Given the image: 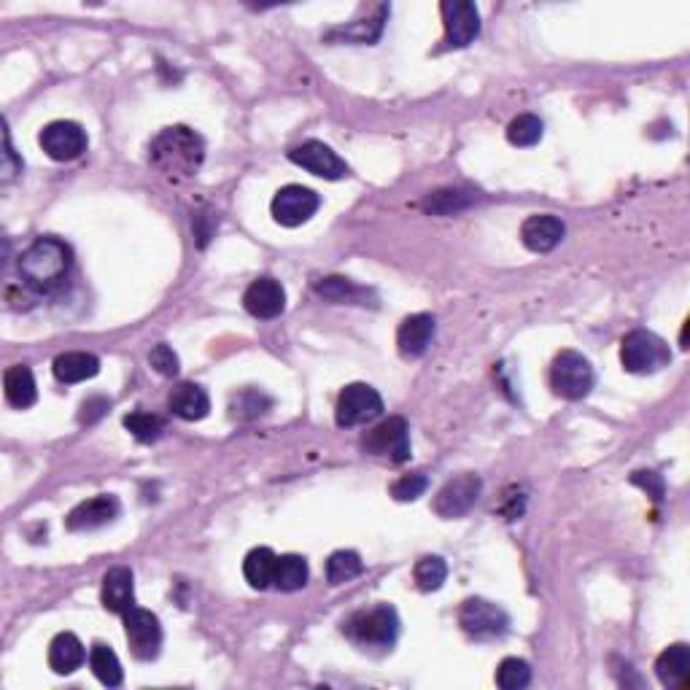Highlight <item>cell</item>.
Here are the masks:
<instances>
[{
    "instance_id": "obj_34",
    "label": "cell",
    "mask_w": 690,
    "mask_h": 690,
    "mask_svg": "<svg viewBox=\"0 0 690 690\" xmlns=\"http://www.w3.org/2000/svg\"><path fill=\"white\" fill-rule=\"evenodd\" d=\"M531 682V666L521 658H505L496 669V685L502 690H521Z\"/></svg>"
},
{
    "instance_id": "obj_38",
    "label": "cell",
    "mask_w": 690,
    "mask_h": 690,
    "mask_svg": "<svg viewBox=\"0 0 690 690\" xmlns=\"http://www.w3.org/2000/svg\"><path fill=\"white\" fill-rule=\"evenodd\" d=\"M426 486H429V480L421 475V472H416V475H405V478H399L394 486H391V496L397 499V502H413V499H418V496L424 494Z\"/></svg>"
},
{
    "instance_id": "obj_13",
    "label": "cell",
    "mask_w": 690,
    "mask_h": 690,
    "mask_svg": "<svg viewBox=\"0 0 690 690\" xmlns=\"http://www.w3.org/2000/svg\"><path fill=\"white\" fill-rule=\"evenodd\" d=\"M41 149L52 157L54 162H73L79 160L87 151V133L76 122H52L41 130Z\"/></svg>"
},
{
    "instance_id": "obj_26",
    "label": "cell",
    "mask_w": 690,
    "mask_h": 690,
    "mask_svg": "<svg viewBox=\"0 0 690 690\" xmlns=\"http://www.w3.org/2000/svg\"><path fill=\"white\" fill-rule=\"evenodd\" d=\"M275 564H278V556H275L270 548H254L243 561V575H246L248 585L257 588V591H265L273 585L275 577Z\"/></svg>"
},
{
    "instance_id": "obj_36",
    "label": "cell",
    "mask_w": 690,
    "mask_h": 690,
    "mask_svg": "<svg viewBox=\"0 0 690 690\" xmlns=\"http://www.w3.org/2000/svg\"><path fill=\"white\" fill-rule=\"evenodd\" d=\"M469 203H472V192L443 189V192H434L424 205L434 213H456V211H461V208H467Z\"/></svg>"
},
{
    "instance_id": "obj_12",
    "label": "cell",
    "mask_w": 690,
    "mask_h": 690,
    "mask_svg": "<svg viewBox=\"0 0 690 690\" xmlns=\"http://www.w3.org/2000/svg\"><path fill=\"white\" fill-rule=\"evenodd\" d=\"M443 25L445 38L443 44L448 49H464L480 36V11L469 0H445L443 6Z\"/></svg>"
},
{
    "instance_id": "obj_39",
    "label": "cell",
    "mask_w": 690,
    "mask_h": 690,
    "mask_svg": "<svg viewBox=\"0 0 690 690\" xmlns=\"http://www.w3.org/2000/svg\"><path fill=\"white\" fill-rule=\"evenodd\" d=\"M631 483L634 486H642L647 491V494L653 496L655 502L664 496V491H666V486H664V478L658 475V472H634L631 475Z\"/></svg>"
},
{
    "instance_id": "obj_8",
    "label": "cell",
    "mask_w": 690,
    "mask_h": 690,
    "mask_svg": "<svg viewBox=\"0 0 690 690\" xmlns=\"http://www.w3.org/2000/svg\"><path fill=\"white\" fill-rule=\"evenodd\" d=\"M321 208V197L308 189V186L289 184L284 189H278L270 203L273 219L281 227H300V224L310 222L316 211Z\"/></svg>"
},
{
    "instance_id": "obj_29",
    "label": "cell",
    "mask_w": 690,
    "mask_h": 690,
    "mask_svg": "<svg viewBox=\"0 0 690 690\" xmlns=\"http://www.w3.org/2000/svg\"><path fill=\"white\" fill-rule=\"evenodd\" d=\"M89 666H92L95 677H98L106 688H119V685H122V664H119V658H116V653L108 645H100L98 642V645L92 647V653H89Z\"/></svg>"
},
{
    "instance_id": "obj_11",
    "label": "cell",
    "mask_w": 690,
    "mask_h": 690,
    "mask_svg": "<svg viewBox=\"0 0 690 690\" xmlns=\"http://www.w3.org/2000/svg\"><path fill=\"white\" fill-rule=\"evenodd\" d=\"M480 491H483V483H480L478 475L475 472H461L437 491L434 513L440 518H461V515H467L475 507Z\"/></svg>"
},
{
    "instance_id": "obj_17",
    "label": "cell",
    "mask_w": 690,
    "mask_h": 690,
    "mask_svg": "<svg viewBox=\"0 0 690 690\" xmlns=\"http://www.w3.org/2000/svg\"><path fill=\"white\" fill-rule=\"evenodd\" d=\"M564 222L553 216V213H537L529 216L521 227L523 246L534 251V254H548L564 240Z\"/></svg>"
},
{
    "instance_id": "obj_7",
    "label": "cell",
    "mask_w": 690,
    "mask_h": 690,
    "mask_svg": "<svg viewBox=\"0 0 690 690\" xmlns=\"http://www.w3.org/2000/svg\"><path fill=\"white\" fill-rule=\"evenodd\" d=\"M362 448L372 456H386L394 464L410 459V429L402 416H391L362 437Z\"/></svg>"
},
{
    "instance_id": "obj_24",
    "label": "cell",
    "mask_w": 690,
    "mask_h": 690,
    "mask_svg": "<svg viewBox=\"0 0 690 690\" xmlns=\"http://www.w3.org/2000/svg\"><path fill=\"white\" fill-rule=\"evenodd\" d=\"M100 372V359L95 354L71 351L54 359V378L60 383H81L95 378Z\"/></svg>"
},
{
    "instance_id": "obj_21",
    "label": "cell",
    "mask_w": 690,
    "mask_h": 690,
    "mask_svg": "<svg viewBox=\"0 0 690 690\" xmlns=\"http://www.w3.org/2000/svg\"><path fill=\"white\" fill-rule=\"evenodd\" d=\"M170 410L184 421H203L211 413V397L197 383H181L170 394Z\"/></svg>"
},
{
    "instance_id": "obj_3",
    "label": "cell",
    "mask_w": 690,
    "mask_h": 690,
    "mask_svg": "<svg viewBox=\"0 0 690 690\" xmlns=\"http://www.w3.org/2000/svg\"><path fill=\"white\" fill-rule=\"evenodd\" d=\"M343 631L356 645L391 647L399 637L397 610L389 604H378L372 610H362L343 623Z\"/></svg>"
},
{
    "instance_id": "obj_2",
    "label": "cell",
    "mask_w": 690,
    "mask_h": 690,
    "mask_svg": "<svg viewBox=\"0 0 690 690\" xmlns=\"http://www.w3.org/2000/svg\"><path fill=\"white\" fill-rule=\"evenodd\" d=\"M71 270V248L57 238H38L19 257L22 284L33 292L49 294L60 289Z\"/></svg>"
},
{
    "instance_id": "obj_32",
    "label": "cell",
    "mask_w": 690,
    "mask_h": 690,
    "mask_svg": "<svg viewBox=\"0 0 690 690\" xmlns=\"http://www.w3.org/2000/svg\"><path fill=\"white\" fill-rule=\"evenodd\" d=\"M507 141L513 146H534L542 141V119L534 114H521L507 127Z\"/></svg>"
},
{
    "instance_id": "obj_30",
    "label": "cell",
    "mask_w": 690,
    "mask_h": 690,
    "mask_svg": "<svg viewBox=\"0 0 690 690\" xmlns=\"http://www.w3.org/2000/svg\"><path fill=\"white\" fill-rule=\"evenodd\" d=\"M362 572V558H359V553H354V550H337L327 561V580L332 585L351 583V580L362 575Z\"/></svg>"
},
{
    "instance_id": "obj_9",
    "label": "cell",
    "mask_w": 690,
    "mask_h": 690,
    "mask_svg": "<svg viewBox=\"0 0 690 690\" xmlns=\"http://www.w3.org/2000/svg\"><path fill=\"white\" fill-rule=\"evenodd\" d=\"M459 626L472 639H496L507 634L510 618L502 607L486 599H467L459 610Z\"/></svg>"
},
{
    "instance_id": "obj_10",
    "label": "cell",
    "mask_w": 690,
    "mask_h": 690,
    "mask_svg": "<svg viewBox=\"0 0 690 690\" xmlns=\"http://www.w3.org/2000/svg\"><path fill=\"white\" fill-rule=\"evenodd\" d=\"M122 618L124 634H127V642H130V650H133L135 658H141V661H154V658L160 655L162 647L160 618L151 610H143V607L127 610Z\"/></svg>"
},
{
    "instance_id": "obj_16",
    "label": "cell",
    "mask_w": 690,
    "mask_h": 690,
    "mask_svg": "<svg viewBox=\"0 0 690 690\" xmlns=\"http://www.w3.org/2000/svg\"><path fill=\"white\" fill-rule=\"evenodd\" d=\"M243 305L254 316V319H278L286 310V292L284 286L275 278H257L243 294Z\"/></svg>"
},
{
    "instance_id": "obj_31",
    "label": "cell",
    "mask_w": 690,
    "mask_h": 690,
    "mask_svg": "<svg viewBox=\"0 0 690 690\" xmlns=\"http://www.w3.org/2000/svg\"><path fill=\"white\" fill-rule=\"evenodd\" d=\"M124 429L133 434L138 443H157L165 432V421L154 413H130L124 418Z\"/></svg>"
},
{
    "instance_id": "obj_18",
    "label": "cell",
    "mask_w": 690,
    "mask_h": 690,
    "mask_svg": "<svg viewBox=\"0 0 690 690\" xmlns=\"http://www.w3.org/2000/svg\"><path fill=\"white\" fill-rule=\"evenodd\" d=\"M432 337H434V316H429V313L407 316L397 329L399 354L407 356V359H418V356H424L426 348L432 345Z\"/></svg>"
},
{
    "instance_id": "obj_6",
    "label": "cell",
    "mask_w": 690,
    "mask_h": 690,
    "mask_svg": "<svg viewBox=\"0 0 690 690\" xmlns=\"http://www.w3.org/2000/svg\"><path fill=\"white\" fill-rule=\"evenodd\" d=\"M383 413V399L367 383H351L340 391L335 405V421L343 429L370 424Z\"/></svg>"
},
{
    "instance_id": "obj_1",
    "label": "cell",
    "mask_w": 690,
    "mask_h": 690,
    "mask_svg": "<svg viewBox=\"0 0 690 690\" xmlns=\"http://www.w3.org/2000/svg\"><path fill=\"white\" fill-rule=\"evenodd\" d=\"M205 160L203 138L184 124L165 127L149 146V162L170 181H184L200 170Z\"/></svg>"
},
{
    "instance_id": "obj_15",
    "label": "cell",
    "mask_w": 690,
    "mask_h": 690,
    "mask_svg": "<svg viewBox=\"0 0 690 690\" xmlns=\"http://www.w3.org/2000/svg\"><path fill=\"white\" fill-rule=\"evenodd\" d=\"M119 510H122V505H119V499H116L114 494H98L92 496V499H87V502L73 507L71 513H68V518H65V526L71 531L100 529V526L116 521V518H119Z\"/></svg>"
},
{
    "instance_id": "obj_33",
    "label": "cell",
    "mask_w": 690,
    "mask_h": 690,
    "mask_svg": "<svg viewBox=\"0 0 690 690\" xmlns=\"http://www.w3.org/2000/svg\"><path fill=\"white\" fill-rule=\"evenodd\" d=\"M413 577H416V585L421 591H437V588H443L445 577H448V564L440 556H426L416 564Z\"/></svg>"
},
{
    "instance_id": "obj_40",
    "label": "cell",
    "mask_w": 690,
    "mask_h": 690,
    "mask_svg": "<svg viewBox=\"0 0 690 690\" xmlns=\"http://www.w3.org/2000/svg\"><path fill=\"white\" fill-rule=\"evenodd\" d=\"M3 138H6V146H3V165H0V173H3V184H9V181H14V178L22 173V160H17V154H14V149H11V138L9 133H3Z\"/></svg>"
},
{
    "instance_id": "obj_14",
    "label": "cell",
    "mask_w": 690,
    "mask_h": 690,
    "mask_svg": "<svg viewBox=\"0 0 690 690\" xmlns=\"http://www.w3.org/2000/svg\"><path fill=\"white\" fill-rule=\"evenodd\" d=\"M289 160H292L294 165L308 170V173H313V176L327 178V181H340V178H345L351 173V168L345 165V160H340L335 151L321 141L302 143V146L289 151Z\"/></svg>"
},
{
    "instance_id": "obj_23",
    "label": "cell",
    "mask_w": 690,
    "mask_h": 690,
    "mask_svg": "<svg viewBox=\"0 0 690 690\" xmlns=\"http://www.w3.org/2000/svg\"><path fill=\"white\" fill-rule=\"evenodd\" d=\"M3 391H6V402L17 410H27V407L36 405V378H33L30 367H25V364L9 367L3 375Z\"/></svg>"
},
{
    "instance_id": "obj_41",
    "label": "cell",
    "mask_w": 690,
    "mask_h": 690,
    "mask_svg": "<svg viewBox=\"0 0 690 690\" xmlns=\"http://www.w3.org/2000/svg\"><path fill=\"white\" fill-rule=\"evenodd\" d=\"M108 399H103V397H92V399H87L84 405H81V424H95L98 418H103L106 416V410H108Z\"/></svg>"
},
{
    "instance_id": "obj_19",
    "label": "cell",
    "mask_w": 690,
    "mask_h": 690,
    "mask_svg": "<svg viewBox=\"0 0 690 690\" xmlns=\"http://www.w3.org/2000/svg\"><path fill=\"white\" fill-rule=\"evenodd\" d=\"M103 607L114 615H124L135 607V583L133 572L127 567L108 569L103 577V591H100Z\"/></svg>"
},
{
    "instance_id": "obj_4",
    "label": "cell",
    "mask_w": 690,
    "mask_h": 690,
    "mask_svg": "<svg viewBox=\"0 0 690 690\" xmlns=\"http://www.w3.org/2000/svg\"><path fill=\"white\" fill-rule=\"evenodd\" d=\"M620 362L623 370L634 372V375H650V372L664 370L672 362V351L666 340L647 332V329H634L623 337L620 343Z\"/></svg>"
},
{
    "instance_id": "obj_20",
    "label": "cell",
    "mask_w": 690,
    "mask_h": 690,
    "mask_svg": "<svg viewBox=\"0 0 690 690\" xmlns=\"http://www.w3.org/2000/svg\"><path fill=\"white\" fill-rule=\"evenodd\" d=\"M655 674L664 688H688L690 682V647L677 642L666 647L655 661Z\"/></svg>"
},
{
    "instance_id": "obj_5",
    "label": "cell",
    "mask_w": 690,
    "mask_h": 690,
    "mask_svg": "<svg viewBox=\"0 0 690 690\" xmlns=\"http://www.w3.org/2000/svg\"><path fill=\"white\" fill-rule=\"evenodd\" d=\"M593 383H596V375H593L591 362L585 359L583 354L577 351H561V354L553 359V367H550V386L556 391L558 397L564 399H585L591 394Z\"/></svg>"
},
{
    "instance_id": "obj_27",
    "label": "cell",
    "mask_w": 690,
    "mask_h": 690,
    "mask_svg": "<svg viewBox=\"0 0 690 690\" xmlns=\"http://www.w3.org/2000/svg\"><path fill=\"white\" fill-rule=\"evenodd\" d=\"M308 583V561L297 553H289V556H278V564H275V577L273 585L278 591H300Z\"/></svg>"
},
{
    "instance_id": "obj_28",
    "label": "cell",
    "mask_w": 690,
    "mask_h": 690,
    "mask_svg": "<svg viewBox=\"0 0 690 690\" xmlns=\"http://www.w3.org/2000/svg\"><path fill=\"white\" fill-rule=\"evenodd\" d=\"M316 292L324 297V300L332 302H354V305H367V297H370V289L348 281V278H340V275H329V278H321L316 284Z\"/></svg>"
},
{
    "instance_id": "obj_37",
    "label": "cell",
    "mask_w": 690,
    "mask_h": 690,
    "mask_svg": "<svg viewBox=\"0 0 690 690\" xmlns=\"http://www.w3.org/2000/svg\"><path fill=\"white\" fill-rule=\"evenodd\" d=\"M149 364L154 367V370L160 372V375H165V378H173V375H178V367H181V362H178V354L170 348L168 343H160L154 345L149 351Z\"/></svg>"
},
{
    "instance_id": "obj_22",
    "label": "cell",
    "mask_w": 690,
    "mask_h": 690,
    "mask_svg": "<svg viewBox=\"0 0 690 690\" xmlns=\"http://www.w3.org/2000/svg\"><path fill=\"white\" fill-rule=\"evenodd\" d=\"M87 661V653H84V645L81 639L71 631H62L52 639L49 645V666L52 672L57 674H73L76 669H81V664Z\"/></svg>"
},
{
    "instance_id": "obj_35",
    "label": "cell",
    "mask_w": 690,
    "mask_h": 690,
    "mask_svg": "<svg viewBox=\"0 0 690 690\" xmlns=\"http://www.w3.org/2000/svg\"><path fill=\"white\" fill-rule=\"evenodd\" d=\"M267 407H270V399L262 391H240L238 397L232 399V418L248 421V418H257L262 413H267Z\"/></svg>"
},
{
    "instance_id": "obj_25",
    "label": "cell",
    "mask_w": 690,
    "mask_h": 690,
    "mask_svg": "<svg viewBox=\"0 0 690 690\" xmlns=\"http://www.w3.org/2000/svg\"><path fill=\"white\" fill-rule=\"evenodd\" d=\"M386 17H389V6H378V14H375L372 19H367V25H364V22H356V25H348V27H335V30H329L327 38L329 41L375 44V41L381 38L383 22H386Z\"/></svg>"
}]
</instances>
